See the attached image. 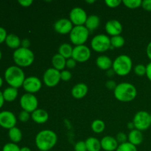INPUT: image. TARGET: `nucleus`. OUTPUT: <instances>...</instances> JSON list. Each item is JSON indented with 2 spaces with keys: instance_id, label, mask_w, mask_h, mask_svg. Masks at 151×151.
I'll return each instance as SVG.
<instances>
[{
  "instance_id": "1",
  "label": "nucleus",
  "mask_w": 151,
  "mask_h": 151,
  "mask_svg": "<svg viewBox=\"0 0 151 151\" xmlns=\"http://www.w3.org/2000/svg\"><path fill=\"white\" fill-rule=\"evenodd\" d=\"M58 142V136L50 129L42 130L35 138V145L41 151H49L55 147Z\"/></svg>"
},
{
  "instance_id": "2",
  "label": "nucleus",
  "mask_w": 151,
  "mask_h": 151,
  "mask_svg": "<svg viewBox=\"0 0 151 151\" xmlns=\"http://www.w3.org/2000/svg\"><path fill=\"white\" fill-rule=\"evenodd\" d=\"M114 94L117 100L127 103L132 101L136 98L137 95V90L133 84L123 82L117 84L114 91Z\"/></svg>"
},
{
  "instance_id": "3",
  "label": "nucleus",
  "mask_w": 151,
  "mask_h": 151,
  "mask_svg": "<svg viewBox=\"0 0 151 151\" xmlns=\"http://www.w3.org/2000/svg\"><path fill=\"white\" fill-rule=\"evenodd\" d=\"M4 79L10 86L19 88L22 86L25 80V75L21 67L16 65L7 67L4 71Z\"/></svg>"
},
{
  "instance_id": "4",
  "label": "nucleus",
  "mask_w": 151,
  "mask_h": 151,
  "mask_svg": "<svg viewBox=\"0 0 151 151\" xmlns=\"http://www.w3.org/2000/svg\"><path fill=\"white\" fill-rule=\"evenodd\" d=\"M13 59L16 66L19 67H27L33 63L35 60V55L29 48L21 47L14 51Z\"/></svg>"
},
{
  "instance_id": "5",
  "label": "nucleus",
  "mask_w": 151,
  "mask_h": 151,
  "mask_svg": "<svg viewBox=\"0 0 151 151\" xmlns=\"http://www.w3.org/2000/svg\"><path fill=\"white\" fill-rule=\"evenodd\" d=\"M133 63L131 58L127 55H121L113 61L112 69L115 74L119 76H125L131 72Z\"/></svg>"
},
{
  "instance_id": "6",
  "label": "nucleus",
  "mask_w": 151,
  "mask_h": 151,
  "mask_svg": "<svg viewBox=\"0 0 151 151\" xmlns=\"http://www.w3.org/2000/svg\"><path fill=\"white\" fill-rule=\"evenodd\" d=\"M89 35V30L85 27L75 26L69 33V39L75 46L83 45L87 41Z\"/></svg>"
},
{
  "instance_id": "7",
  "label": "nucleus",
  "mask_w": 151,
  "mask_h": 151,
  "mask_svg": "<svg viewBox=\"0 0 151 151\" xmlns=\"http://www.w3.org/2000/svg\"><path fill=\"white\" fill-rule=\"evenodd\" d=\"M91 47L97 52H104L111 47V38L105 34L96 35L91 39Z\"/></svg>"
},
{
  "instance_id": "8",
  "label": "nucleus",
  "mask_w": 151,
  "mask_h": 151,
  "mask_svg": "<svg viewBox=\"0 0 151 151\" xmlns=\"http://www.w3.org/2000/svg\"><path fill=\"white\" fill-rule=\"evenodd\" d=\"M150 114L148 112L145 111H138L134 116L133 122L135 126V129L140 131L147 130L151 125Z\"/></svg>"
},
{
  "instance_id": "9",
  "label": "nucleus",
  "mask_w": 151,
  "mask_h": 151,
  "mask_svg": "<svg viewBox=\"0 0 151 151\" xmlns=\"http://www.w3.org/2000/svg\"><path fill=\"white\" fill-rule=\"evenodd\" d=\"M20 106L22 110L26 111L29 114H32L34 111L38 109V101L37 97L34 94L25 93L20 98Z\"/></svg>"
},
{
  "instance_id": "10",
  "label": "nucleus",
  "mask_w": 151,
  "mask_h": 151,
  "mask_svg": "<svg viewBox=\"0 0 151 151\" xmlns=\"http://www.w3.org/2000/svg\"><path fill=\"white\" fill-rule=\"evenodd\" d=\"M60 81V72L53 67L49 68L44 72L43 75V82L47 86L54 87Z\"/></svg>"
},
{
  "instance_id": "11",
  "label": "nucleus",
  "mask_w": 151,
  "mask_h": 151,
  "mask_svg": "<svg viewBox=\"0 0 151 151\" xmlns=\"http://www.w3.org/2000/svg\"><path fill=\"white\" fill-rule=\"evenodd\" d=\"M90 57H91V50L85 44L75 46V47H73L72 58L76 62L83 63L89 60Z\"/></svg>"
},
{
  "instance_id": "12",
  "label": "nucleus",
  "mask_w": 151,
  "mask_h": 151,
  "mask_svg": "<svg viewBox=\"0 0 151 151\" xmlns=\"http://www.w3.org/2000/svg\"><path fill=\"white\" fill-rule=\"evenodd\" d=\"M87 18L88 16L86 12L79 7H74L69 13V20L75 26L85 25Z\"/></svg>"
},
{
  "instance_id": "13",
  "label": "nucleus",
  "mask_w": 151,
  "mask_h": 151,
  "mask_svg": "<svg viewBox=\"0 0 151 151\" xmlns=\"http://www.w3.org/2000/svg\"><path fill=\"white\" fill-rule=\"evenodd\" d=\"M22 87L27 93L33 94L41 89L42 87V82L38 77L29 76L25 78Z\"/></svg>"
},
{
  "instance_id": "14",
  "label": "nucleus",
  "mask_w": 151,
  "mask_h": 151,
  "mask_svg": "<svg viewBox=\"0 0 151 151\" xmlns=\"http://www.w3.org/2000/svg\"><path fill=\"white\" fill-rule=\"evenodd\" d=\"M17 118L13 112L10 111H2L0 112V126L10 130L16 126Z\"/></svg>"
},
{
  "instance_id": "15",
  "label": "nucleus",
  "mask_w": 151,
  "mask_h": 151,
  "mask_svg": "<svg viewBox=\"0 0 151 151\" xmlns=\"http://www.w3.org/2000/svg\"><path fill=\"white\" fill-rule=\"evenodd\" d=\"M73 24L72 23L69 19L62 18L56 21L54 24V29L58 33L65 35L69 34L73 28Z\"/></svg>"
},
{
  "instance_id": "16",
  "label": "nucleus",
  "mask_w": 151,
  "mask_h": 151,
  "mask_svg": "<svg viewBox=\"0 0 151 151\" xmlns=\"http://www.w3.org/2000/svg\"><path fill=\"white\" fill-rule=\"evenodd\" d=\"M106 32L109 35L112 36H116V35H120L122 32V25L119 21L111 19L107 22L105 26Z\"/></svg>"
},
{
  "instance_id": "17",
  "label": "nucleus",
  "mask_w": 151,
  "mask_h": 151,
  "mask_svg": "<svg viewBox=\"0 0 151 151\" xmlns=\"http://www.w3.org/2000/svg\"><path fill=\"white\" fill-rule=\"evenodd\" d=\"M101 147L105 151H116L119 146L117 140L111 136H106L100 140Z\"/></svg>"
},
{
  "instance_id": "18",
  "label": "nucleus",
  "mask_w": 151,
  "mask_h": 151,
  "mask_svg": "<svg viewBox=\"0 0 151 151\" xmlns=\"http://www.w3.org/2000/svg\"><path fill=\"white\" fill-rule=\"evenodd\" d=\"M88 91V88L86 84L83 83H79L72 87L71 93L72 97H75V99H81L86 95Z\"/></svg>"
},
{
  "instance_id": "19",
  "label": "nucleus",
  "mask_w": 151,
  "mask_h": 151,
  "mask_svg": "<svg viewBox=\"0 0 151 151\" xmlns=\"http://www.w3.org/2000/svg\"><path fill=\"white\" fill-rule=\"evenodd\" d=\"M31 118L37 124H44L49 119V114L46 110L37 109L31 114Z\"/></svg>"
},
{
  "instance_id": "20",
  "label": "nucleus",
  "mask_w": 151,
  "mask_h": 151,
  "mask_svg": "<svg viewBox=\"0 0 151 151\" xmlns=\"http://www.w3.org/2000/svg\"><path fill=\"white\" fill-rule=\"evenodd\" d=\"M128 142L134 145H139L143 142V135L142 131L137 129H134L128 134Z\"/></svg>"
},
{
  "instance_id": "21",
  "label": "nucleus",
  "mask_w": 151,
  "mask_h": 151,
  "mask_svg": "<svg viewBox=\"0 0 151 151\" xmlns=\"http://www.w3.org/2000/svg\"><path fill=\"white\" fill-rule=\"evenodd\" d=\"M96 64H97V67L100 68L102 70L108 71L112 68L113 61L109 56L100 55L99 57H97V60H96Z\"/></svg>"
},
{
  "instance_id": "22",
  "label": "nucleus",
  "mask_w": 151,
  "mask_h": 151,
  "mask_svg": "<svg viewBox=\"0 0 151 151\" xmlns=\"http://www.w3.org/2000/svg\"><path fill=\"white\" fill-rule=\"evenodd\" d=\"M21 43L22 40L20 39L17 35L14 33H10L7 35L5 40V44L9 48L13 50H17L21 47Z\"/></svg>"
},
{
  "instance_id": "23",
  "label": "nucleus",
  "mask_w": 151,
  "mask_h": 151,
  "mask_svg": "<svg viewBox=\"0 0 151 151\" xmlns=\"http://www.w3.org/2000/svg\"><path fill=\"white\" fill-rule=\"evenodd\" d=\"M66 59L58 53L54 55L52 58V64L53 68L60 72L64 70V68L66 67Z\"/></svg>"
},
{
  "instance_id": "24",
  "label": "nucleus",
  "mask_w": 151,
  "mask_h": 151,
  "mask_svg": "<svg viewBox=\"0 0 151 151\" xmlns=\"http://www.w3.org/2000/svg\"><path fill=\"white\" fill-rule=\"evenodd\" d=\"M2 94L4 101L13 102L17 98L18 94H19V91H18V88L9 86L7 88H4V91H2Z\"/></svg>"
},
{
  "instance_id": "25",
  "label": "nucleus",
  "mask_w": 151,
  "mask_h": 151,
  "mask_svg": "<svg viewBox=\"0 0 151 151\" xmlns=\"http://www.w3.org/2000/svg\"><path fill=\"white\" fill-rule=\"evenodd\" d=\"M100 23V17L97 15L88 16L85 23V27L89 31H93L97 29Z\"/></svg>"
},
{
  "instance_id": "26",
  "label": "nucleus",
  "mask_w": 151,
  "mask_h": 151,
  "mask_svg": "<svg viewBox=\"0 0 151 151\" xmlns=\"http://www.w3.org/2000/svg\"><path fill=\"white\" fill-rule=\"evenodd\" d=\"M85 142L87 151H100L102 149L100 141L95 137H89Z\"/></svg>"
},
{
  "instance_id": "27",
  "label": "nucleus",
  "mask_w": 151,
  "mask_h": 151,
  "mask_svg": "<svg viewBox=\"0 0 151 151\" xmlns=\"http://www.w3.org/2000/svg\"><path fill=\"white\" fill-rule=\"evenodd\" d=\"M8 137L12 142L17 144L22 139V132L19 128L15 126L8 130Z\"/></svg>"
},
{
  "instance_id": "28",
  "label": "nucleus",
  "mask_w": 151,
  "mask_h": 151,
  "mask_svg": "<svg viewBox=\"0 0 151 151\" xmlns=\"http://www.w3.org/2000/svg\"><path fill=\"white\" fill-rule=\"evenodd\" d=\"M72 52H73V47L68 43H63L58 48V54H60L66 59L72 58Z\"/></svg>"
},
{
  "instance_id": "29",
  "label": "nucleus",
  "mask_w": 151,
  "mask_h": 151,
  "mask_svg": "<svg viewBox=\"0 0 151 151\" xmlns=\"http://www.w3.org/2000/svg\"><path fill=\"white\" fill-rule=\"evenodd\" d=\"M91 128L93 132L96 133V134H100L104 131L105 128H106V124L101 119H95L91 123Z\"/></svg>"
},
{
  "instance_id": "30",
  "label": "nucleus",
  "mask_w": 151,
  "mask_h": 151,
  "mask_svg": "<svg viewBox=\"0 0 151 151\" xmlns=\"http://www.w3.org/2000/svg\"><path fill=\"white\" fill-rule=\"evenodd\" d=\"M125 44V38L122 35L111 37V45L114 48H121Z\"/></svg>"
},
{
  "instance_id": "31",
  "label": "nucleus",
  "mask_w": 151,
  "mask_h": 151,
  "mask_svg": "<svg viewBox=\"0 0 151 151\" xmlns=\"http://www.w3.org/2000/svg\"><path fill=\"white\" fill-rule=\"evenodd\" d=\"M122 3L128 8L136 9L141 7L142 1V0H123Z\"/></svg>"
},
{
  "instance_id": "32",
  "label": "nucleus",
  "mask_w": 151,
  "mask_h": 151,
  "mask_svg": "<svg viewBox=\"0 0 151 151\" xmlns=\"http://www.w3.org/2000/svg\"><path fill=\"white\" fill-rule=\"evenodd\" d=\"M116 151H138L137 150V146L134 145L131 143L127 142L122 143V144L119 145Z\"/></svg>"
},
{
  "instance_id": "33",
  "label": "nucleus",
  "mask_w": 151,
  "mask_h": 151,
  "mask_svg": "<svg viewBox=\"0 0 151 151\" xmlns=\"http://www.w3.org/2000/svg\"><path fill=\"white\" fill-rule=\"evenodd\" d=\"M134 73L138 76H144L146 75V66L144 64H137L134 69Z\"/></svg>"
},
{
  "instance_id": "34",
  "label": "nucleus",
  "mask_w": 151,
  "mask_h": 151,
  "mask_svg": "<svg viewBox=\"0 0 151 151\" xmlns=\"http://www.w3.org/2000/svg\"><path fill=\"white\" fill-rule=\"evenodd\" d=\"M2 151H20V147L16 143L8 142L3 146Z\"/></svg>"
},
{
  "instance_id": "35",
  "label": "nucleus",
  "mask_w": 151,
  "mask_h": 151,
  "mask_svg": "<svg viewBox=\"0 0 151 151\" xmlns=\"http://www.w3.org/2000/svg\"><path fill=\"white\" fill-rule=\"evenodd\" d=\"M30 116H31L30 114H29V112L22 110V111H20V113H19V119L21 121V122H26L29 120Z\"/></svg>"
},
{
  "instance_id": "36",
  "label": "nucleus",
  "mask_w": 151,
  "mask_h": 151,
  "mask_svg": "<svg viewBox=\"0 0 151 151\" xmlns=\"http://www.w3.org/2000/svg\"><path fill=\"white\" fill-rule=\"evenodd\" d=\"M75 151H87L85 141H78L74 147Z\"/></svg>"
},
{
  "instance_id": "37",
  "label": "nucleus",
  "mask_w": 151,
  "mask_h": 151,
  "mask_svg": "<svg viewBox=\"0 0 151 151\" xmlns=\"http://www.w3.org/2000/svg\"><path fill=\"white\" fill-rule=\"evenodd\" d=\"M116 139L117 140L118 143H119V145L127 142H128V135H126L123 132H119L116 134Z\"/></svg>"
},
{
  "instance_id": "38",
  "label": "nucleus",
  "mask_w": 151,
  "mask_h": 151,
  "mask_svg": "<svg viewBox=\"0 0 151 151\" xmlns=\"http://www.w3.org/2000/svg\"><path fill=\"white\" fill-rule=\"evenodd\" d=\"M122 2V1L121 0H106L105 1L106 5L109 7H111V8L117 7Z\"/></svg>"
},
{
  "instance_id": "39",
  "label": "nucleus",
  "mask_w": 151,
  "mask_h": 151,
  "mask_svg": "<svg viewBox=\"0 0 151 151\" xmlns=\"http://www.w3.org/2000/svg\"><path fill=\"white\" fill-rule=\"evenodd\" d=\"M72 78V73L68 70H63L60 72V80L63 81H68Z\"/></svg>"
},
{
  "instance_id": "40",
  "label": "nucleus",
  "mask_w": 151,
  "mask_h": 151,
  "mask_svg": "<svg viewBox=\"0 0 151 151\" xmlns=\"http://www.w3.org/2000/svg\"><path fill=\"white\" fill-rule=\"evenodd\" d=\"M7 35L8 34H7L6 29L4 27H0V44L5 42Z\"/></svg>"
},
{
  "instance_id": "41",
  "label": "nucleus",
  "mask_w": 151,
  "mask_h": 151,
  "mask_svg": "<svg viewBox=\"0 0 151 151\" xmlns=\"http://www.w3.org/2000/svg\"><path fill=\"white\" fill-rule=\"evenodd\" d=\"M116 86H117V84H116V82H115L114 81H113V80H109V81H108L106 83V86L109 90H113V91H114Z\"/></svg>"
},
{
  "instance_id": "42",
  "label": "nucleus",
  "mask_w": 151,
  "mask_h": 151,
  "mask_svg": "<svg viewBox=\"0 0 151 151\" xmlns=\"http://www.w3.org/2000/svg\"><path fill=\"white\" fill-rule=\"evenodd\" d=\"M142 7L144 10L151 12V0H144V1H142Z\"/></svg>"
},
{
  "instance_id": "43",
  "label": "nucleus",
  "mask_w": 151,
  "mask_h": 151,
  "mask_svg": "<svg viewBox=\"0 0 151 151\" xmlns=\"http://www.w3.org/2000/svg\"><path fill=\"white\" fill-rule=\"evenodd\" d=\"M77 62L74 60L72 58L69 59H66V66L69 69H73L76 66Z\"/></svg>"
},
{
  "instance_id": "44",
  "label": "nucleus",
  "mask_w": 151,
  "mask_h": 151,
  "mask_svg": "<svg viewBox=\"0 0 151 151\" xmlns=\"http://www.w3.org/2000/svg\"><path fill=\"white\" fill-rule=\"evenodd\" d=\"M19 4H21V6L24 7H28L29 6H31V4H32V0H19L18 1Z\"/></svg>"
},
{
  "instance_id": "45",
  "label": "nucleus",
  "mask_w": 151,
  "mask_h": 151,
  "mask_svg": "<svg viewBox=\"0 0 151 151\" xmlns=\"http://www.w3.org/2000/svg\"><path fill=\"white\" fill-rule=\"evenodd\" d=\"M29 46H30V41L28 38H24L22 40L21 47H24V48H29Z\"/></svg>"
},
{
  "instance_id": "46",
  "label": "nucleus",
  "mask_w": 151,
  "mask_h": 151,
  "mask_svg": "<svg viewBox=\"0 0 151 151\" xmlns=\"http://www.w3.org/2000/svg\"><path fill=\"white\" fill-rule=\"evenodd\" d=\"M146 75L149 81H151V61L146 66Z\"/></svg>"
},
{
  "instance_id": "47",
  "label": "nucleus",
  "mask_w": 151,
  "mask_h": 151,
  "mask_svg": "<svg viewBox=\"0 0 151 151\" xmlns=\"http://www.w3.org/2000/svg\"><path fill=\"white\" fill-rule=\"evenodd\" d=\"M146 53H147V56L148 58L151 60V41L147 44V48H146Z\"/></svg>"
},
{
  "instance_id": "48",
  "label": "nucleus",
  "mask_w": 151,
  "mask_h": 151,
  "mask_svg": "<svg viewBox=\"0 0 151 151\" xmlns=\"http://www.w3.org/2000/svg\"><path fill=\"white\" fill-rule=\"evenodd\" d=\"M4 99L3 97V94H2V91H0V109H1V107L3 106L4 103Z\"/></svg>"
},
{
  "instance_id": "49",
  "label": "nucleus",
  "mask_w": 151,
  "mask_h": 151,
  "mask_svg": "<svg viewBox=\"0 0 151 151\" xmlns=\"http://www.w3.org/2000/svg\"><path fill=\"white\" fill-rule=\"evenodd\" d=\"M127 128H128L129 130H131V131L135 129V126H134V122H128V123L127 124Z\"/></svg>"
},
{
  "instance_id": "50",
  "label": "nucleus",
  "mask_w": 151,
  "mask_h": 151,
  "mask_svg": "<svg viewBox=\"0 0 151 151\" xmlns=\"http://www.w3.org/2000/svg\"><path fill=\"white\" fill-rule=\"evenodd\" d=\"M115 74V72H114V71L113 70V69H109V70L107 71V75L109 77H111V76H113Z\"/></svg>"
},
{
  "instance_id": "51",
  "label": "nucleus",
  "mask_w": 151,
  "mask_h": 151,
  "mask_svg": "<svg viewBox=\"0 0 151 151\" xmlns=\"http://www.w3.org/2000/svg\"><path fill=\"white\" fill-rule=\"evenodd\" d=\"M20 151H31L28 147H22L20 148Z\"/></svg>"
},
{
  "instance_id": "52",
  "label": "nucleus",
  "mask_w": 151,
  "mask_h": 151,
  "mask_svg": "<svg viewBox=\"0 0 151 151\" xmlns=\"http://www.w3.org/2000/svg\"><path fill=\"white\" fill-rule=\"evenodd\" d=\"M2 85H3V79H2V78L0 76V88L2 86Z\"/></svg>"
},
{
  "instance_id": "53",
  "label": "nucleus",
  "mask_w": 151,
  "mask_h": 151,
  "mask_svg": "<svg viewBox=\"0 0 151 151\" xmlns=\"http://www.w3.org/2000/svg\"><path fill=\"white\" fill-rule=\"evenodd\" d=\"M86 2L87 3H89V4H91V3H94V2H95V1H94V0H91V1H89V0H87Z\"/></svg>"
},
{
  "instance_id": "54",
  "label": "nucleus",
  "mask_w": 151,
  "mask_h": 151,
  "mask_svg": "<svg viewBox=\"0 0 151 151\" xmlns=\"http://www.w3.org/2000/svg\"><path fill=\"white\" fill-rule=\"evenodd\" d=\"M1 58H2V53H1V51L0 50V60H1Z\"/></svg>"
},
{
  "instance_id": "55",
  "label": "nucleus",
  "mask_w": 151,
  "mask_h": 151,
  "mask_svg": "<svg viewBox=\"0 0 151 151\" xmlns=\"http://www.w3.org/2000/svg\"><path fill=\"white\" fill-rule=\"evenodd\" d=\"M150 122H151V114H150Z\"/></svg>"
}]
</instances>
